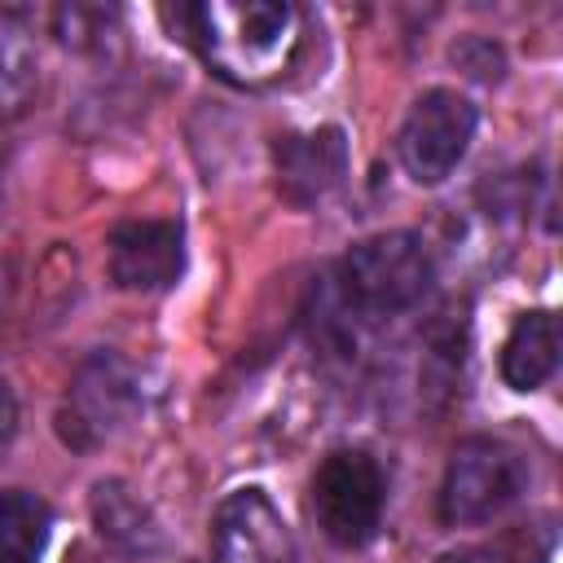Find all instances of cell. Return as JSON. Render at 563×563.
<instances>
[{
    "instance_id": "277c9868",
    "label": "cell",
    "mask_w": 563,
    "mask_h": 563,
    "mask_svg": "<svg viewBox=\"0 0 563 563\" xmlns=\"http://www.w3.org/2000/svg\"><path fill=\"white\" fill-rule=\"evenodd\" d=\"M523 488V462L510 444L493 435H466L440 479V519L453 528H475L497 519Z\"/></svg>"
},
{
    "instance_id": "8fae6325",
    "label": "cell",
    "mask_w": 563,
    "mask_h": 563,
    "mask_svg": "<svg viewBox=\"0 0 563 563\" xmlns=\"http://www.w3.org/2000/svg\"><path fill=\"white\" fill-rule=\"evenodd\" d=\"M559 369V317L545 308H532L515 317L506 343H501V378L515 391H537Z\"/></svg>"
},
{
    "instance_id": "52a82bcc",
    "label": "cell",
    "mask_w": 563,
    "mask_h": 563,
    "mask_svg": "<svg viewBox=\"0 0 563 563\" xmlns=\"http://www.w3.org/2000/svg\"><path fill=\"white\" fill-rule=\"evenodd\" d=\"M216 563H295V541L282 510L260 488H238L211 519Z\"/></svg>"
},
{
    "instance_id": "ba28073f",
    "label": "cell",
    "mask_w": 563,
    "mask_h": 563,
    "mask_svg": "<svg viewBox=\"0 0 563 563\" xmlns=\"http://www.w3.org/2000/svg\"><path fill=\"white\" fill-rule=\"evenodd\" d=\"M119 290H167L185 268V233L176 220H123L106 242Z\"/></svg>"
},
{
    "instance_id": "30bf717a",
    "label": "cell",
    "mask_w": 563,
    "mask_h": 563,
    "mask_svg": "<svg viewBox=\"0 0 563 563\" xmlns=\"http://www.w3.org/2000/svg\"><path fill=\"white\" fill-rule=\"evenodd\" d=\"M88 510H92L97 537L110 541L114 550H123V554H158V550H163V523H158V515H154L150 501H145L136 488H128L123 479H101V484H92Z\"/></svg>"
},
{
    "instance_id": "7c38bea8",
    "label": "cell",
    "mask_w": 563,
    "mask_h": 563,
    "mask_svg": "<svg viewBox=\"0 0 563 563\" xmlns=\"http://www.w3.org/2000/svg\"><path fill=\"white\" fill-rule=\"evenodd\" d=\"M53 515L35 493H0V563H40Z\"/></svg>"
},
{
    "instance_id": "5bb4252c",
    "label": "cell",
    "mask_w": 563,
    "mask_h": 563,
    "mask_svg": "<svg viewBox=\"0 0 563 563\" xmlns=\"http://www.w3.org/2000/svg\"><path fill=\"white\" fill-rule=\"evenodd\" d=\"M53 31L70 48H92L106 35V13L88 9V4H62V9H53Z\"/></svg>"
},
{
    "instance_id": "2e32d148",
    "label": "cell",
    "mask_w": 563,
    "mask_h": 563,
    "mask_svg": "<svg viewBox=\"0 0 563 563\" xmlns=\"http://www.w3.org/2000/svg\"><path fill=\"white\" fill-rule=\"evenodd\" d=\"M440 563H515V559L501 550H488V545H466V550H449Z\"/></svg>"
},
{
    "instance_id": "3957f363",
    "label": "cell",
    "mask_w": 563,
    "mask_h": 563,
    "mask_svg": "<svg viewBox=\"0 0 563 563\" xmlns=\"http://www.w3.org/2000/svg\"><path fill=\"white\" fill-rule=\"evenodd\" d=\"M141 405H145V396H141L136 369L119 352H92L66 387V400L57 409V435L70 449L88 453V449L114 440L119 431H128L136 422Z\"/></svg>"
},
{
    "instance_id": "9a60e30c",
    "label": "cell",
    "mask_w": 563,
    "mask_h": 563,
    "mask_svg": "<svg viewBox=\"0 0 563 563\" xmlns=\"http://www.w3.org/2000/svg\"><path fill=\"white\" fill-rule=\"evenodd\" d=\"M13 435H18V400H13V391L0 383V457L9 453Z\"/></svg>"
},
{
    "instance_id": "8992f818",
    "label": "cell",
    "mask_w": 563,
    "mask_h": 563,
    "mask_svg": "<svg viewBox=\"0 0 563 563\" xmlns=\"http://www.w3.org/2000/svg\"><path fill=\"white\" fill-rule=\"evenodd\" d=\"M475 106L457 92V88H431L422 92L396 136V154L405 163V172L418 185H440L453 176V167L466 158L471 136H475Z\"/></svg>"
},
{
    "instance_id": "4fadbf2b",
    "label": "cell",
    "mask_w": 563,
    "mask_h": 563,
    "mask_svg": "<svg viewBox=\"0 0 563 563\" xmlns=\"http://www.w3.org/2000/svg\"><path fill=\"white\" fill-rule=\"evenodd\" d=\"M40 84V57L31 44V31L13 9H0V110L18 114L35 97Z\"/></svg>"
},
{
    "instance_id": "6da1fadb",
    "label": "cell",
    "mask_w": 563,
    "mask_h": 563,
    "mask_svg": "<svg viewBox=\"0 0 563 563\" xmlns=\"http://www.w3.org/2000/svg\"><path fill=\"white\" fill-rule=\"evenodd\" d=\"M180 22L202 62L238 88L286 75L303 40V18L286 0H207L180 9Z\"/></svg>"
},
{
    "instance_id": "9c48e42d",
    "label": "cell",
    "mask_w": 563,
    "mask_h": 563,
    "mask_svg": "<svg viewBox=\"0 0 563 563\" xmlns=\"http://www.w3.org/2000/svg\"><path fill=\"white\" fill-rule=\"evenodd\" d=\"M273 167H277V189L295 207H312L325 194H334L347 176V141L339 128H317V132H286L273 145Z\"/></svg>"
},
{
    "instance_id": "7a4b0ae2",
    "label": "cell",
    "mask_w": 563,
    "mask_h": 563,
    "mask_svg": "<svg viewBox=\"0 0 563 563\" xmlns=\"http://www.w3.org/2000/svg\"><path fill=\"white\" fill-rule=\"evenodd\" d=\"M431 290V251L418 233H374L339 260L334 295L356 321H383L418 308Z\"/></svg>"
},
{
    "instance_id": "5b68a950",
    "label": "cell",
    "mask_w": 563,
    "mask_h": 563,
    "mask_svg": "<svg viewBox=\"0 0 563 563\" xmlns=\"http://www.w3.org/2000/svg\"><path fill=\"white\" fill-rule=\"evenodd\" d=\"M312 515L325 541L361 550L383 519V471L361 449H334L312 475Z\"/></svg>"
}]
</instances>
